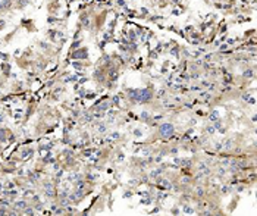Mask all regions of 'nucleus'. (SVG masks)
I'll use <instances>...</instances> for the list:
<instances>
[{"mask_svg": "<svg viewBox=\"0 0 257 216\" xmlns=\"http://www.w3.org/2000/svg\"><path fill=\"white\" fill-rule=\"evenodd\" d=\"M160 131H162V134H163V135H166V137H168V135L174 134V126H172V125H169V124H166V125H163V126L160 128Z\"/></svg>", "mask_w": 257, "mask_h": 216, "instance_id": "nucleus-1", "label": "nucleus"}]
</instances>
